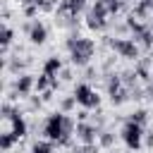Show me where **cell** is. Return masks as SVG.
<instances>
[{
	"instance_id": "cell-29",
	"label": "cell",
	"mask_w": 153,
	"mask_h": 153,
	"mask_svg": "<svg viewBox=\"0 0 153 153\" xmlns=\"http://www.w3.org/2000/svg\"><path fill=\"white\" fill-rule=\"evenodd\" d=\"M143 146L146 148H153V134H143Z\"/></svg>"
},
{
	"instance_id": "cell-12",
	"label": "cell",
	"mask_w": 153,
	"mask_h": 153,
	"mask_svg": "<svg viewBox=\"0 0 153 153\" xmlns=\"http://www.w3.org/2000/svg\"><path fill=\"white\" fill-rule=\"evenodd\" d=\"M105 88H108V96H112V93H117L120 88H124V84H122V74H120V72H110V74H105Z\"/></svg>"
},
{
	"instance_id": "cell-2",
	"label": "cell",
	"mask_w": 153,
	"mask_h": 153,
	"mask_svg": "<svg viewBox=\"0 0 153 153\" xmlns=\"http://www.w3.org/2000/svg\"><path fill=\"white\" fill-rule=\"evenodd\" d=\"M96 48H98V45H96L93 38L79 36L76 43H74V48L69 50V62H72L74 67H88L91 60H93V55H96Z\"/></svg>"
},
{
	"instance_id": "cell-20",
	"label": "cell",
	"mask_w": 153,
	"mask_h": 153,
	"mask_svg": "<svg viewBox=\"0 0 153 153\" xmlns=\"http://www.w3.org/2000/svg\"><path fill=\"white\" fill-rule=\"evenodd\" d=\"M127 120H131V122H136V124H141V127H146L148 124V110H143V108H139V110H134V112H129V117Z\"/></svg>"
},
{
	"instance_id": "cell-24",
	"label": "cell",
	"mask_w": 153,
	"mask_h": 153,
	"mask_svg": "<svg viewBox=\"0 0 153 153\" xmlns=\"http://www.w3.org/2000/svg\"><path fill=\"white\" fill-rule=\"evenodd\" d=\"M88 120H91L98 129H105V117H103V110H100V108H96V112H93Z\"/></svg>"
},
{
	"instance_id": "cell-32",
	"label": "cell",
	"mask_w": 153,
	"mask_h": 153,
	"mask_svg": "<svg viewBox=\"0 0 153 153\" xmlns=\"http://www.w3.org/2000/svg\"><path fill=\"white\" fill-rule=\"evenodd\" d=\"M148 2H153V0H148Z\"/></svg>"
},
{
	"instance_id": "cell-17",
	"label": "cell",
	"mask_w": 153,
	"mask_h": 153,
	"mask_svg": "<svg viewBox=\"0 0 153 153\" xmlns=\"http://www.w3.org/2000/svg\"><path fill=\"white\" fill-rule=\"evenodd\" d=\"M98 146L100 148H112L115 146V134L110 131V129H100V134H98Z\"/></svg>"
},
{
	"instance_id": "cell-7",
	"label": "cell",
	"mask_w": 153,
	"mask_h": 153,
	"mask_svg": "<svg viewBox=\"0 0 153 153\" xmlns=\"http://www.w3.org/2000/svg\"><path fill=\"white\" fill-rule=\"evenodd\" d=\"M98 134H100V129H98L91 120H86V122H76V131H74V136H76L79 143H98Z\"/></svg>"
},
{
	"instance_id": "cell-13",
	"label": "cell",
	"mask_w": 153,
	"mask_h": 153,
	"mask_svg": "<svg viewBox=\"0 0 153 153\" xmlns=\"http://www.w3.org/2000/svg\"><path fill=\"white\" fill-rule=\"evenodd\" d=\"M12 38H14V29L12 26H2V31H0V43H2V57L5 55H10V45H12Z\"/></svg>"
},
{
	"instance_id": "cell-22",
	"label": "cell",
	"mask_w": 153,
	"mask_h": 153,
	"mask_svg": "<svg viewBox=\"0 0 153 153\" xmlns=\"http://www.w3.org/2000/svg\"><path fill=\"white\" fill-rule=\"evenodd\" d=\"M76 105H79V103H76V98H74V93H72V96H65V98L60 100V112H67V115H69Z\"/></svg>"
},
{
	"instance_id": "cell-4",
	"label": "cell",
	"mask_w": 153,
	"mask_h": 153,
	"mask_svg": "<svg viewBox=\"0 0 153 153\" xmlns=\"http://www.w3.org/2000/svg\"><path fill=\"white\" fill-rule=\"evenodd\" d=\"M120 136H122V141H124V146H127L129 151L143 148V127H141V124H136V122H131V120H124V124H122V129H120Z\"/></svg>"
},
{
	"instance_id": "cell-30",
	"label": "cell",
	"mask_w": 153,
	"mask_h": 153,
	"mask_svg": "<svg viewBox=\"0 0 153 153\" xmlns=\"http://www.w3.org/2000/svg\"><path fill=\"white\" fill-rule=\"evenodd\" d=\"M93 76H96V69L88 65V67H86V79H93Z\"/></svg>"
},
{
	"instance_id": "cell-15",
	"label": "cell",
	"mask_w": 153,
	"mask_h": 153,
	"mask_svg": "<svg viewBox=\"0 0 153 153\" xmlns=\"http://www.w3.org/2000/svg\"><path fill=\"white\" fill-rule=\"evenodd\" d=\"M10 127H12V131L19 136V139H24L26 134H29V124H26V120H24V115H19V117H14L12 122H10Z\"/></svg>"
},
{
	"instance_id": "cell-5",
	"label": "cell",
	"mask_w": 153,
	"mask_h": 153,
	"mask_svg": "<svg viewBox=\"0 0 153 153\" xmlns=\"http://www.w3.org/2000/svg\"><path fill=\"white\" fill-rule=\"evenodd\" d=\"M72 93H74V98H76V103H79L81 108H86V110H96V108H100V96L93 91L91 84L79 81V84L74 86Z\"/></svg>"
},
{
	"instance_id": "cell-16",
	"label": "cell",
	"mask_w": 153,
	"mask_h": 153,
	"mask_svg": "<svg viewBox=\"0 0 153 153\" xmlns=\"http://www.w3.org/2000/svg\"><path fill=\"white\" fill-rule=\"evenodd\" d=\"M19 115H22L19 105H14V103H10V100L2 103V120H5V122H12V120L19 117Z\"/></svg>"
},
{
	"instance_id": "cell-28",
	"label": "cell",
	"mask_w": 153,
	"mask_h": 153,
	"mask_svg": "<svg viewBox=\"0 0 153 153\" xmlns=\"http://www.w3.org/2000/svg\"><path fill=\"white\" fill-rule=\"evenodd\" d=\"M57 76H60V81H72V69H65V67H62V72H60Z\"/></svg>"
},
{
	"instance_id": "cell-8",
	"label": "cell",
	"mask_w": 153,
	"mask_h": 153,
	"mask_svg": "<svg viewBox=\"0 0 153 153\" xmlns=\"http://www.w3.org/2000/svg\"><path fill=\"white\" fill-rule=\"evenodd\" d=\"M29 43L31 45H43L48 41V26L41 19H31V29H29Z\"/></svg>"
},
{
	"instance_id": "cell-14",
	"label": "cell",
	"mask_w": 153,
	"mask_h": 153,
	"mask_svg": "<svg viewBox=\"0 0 153 153\" xmlns=\"http://www.w3.org/2000/svg\"><path fill=\"white\" fill-rule=\"evenodd\" d=\"M57 143L50 141V139H43V141H33L31 143V153H55Z\"/></svg>"
},
{
	"instance_id": "cell-27",
	"label": "cell",
	"mask_w": 153,
	"mask_h": 153,
	"mask_svg": "<svg viewBox=\"0 0 153 153\" xmlns=\"http://www.w3.org/2000/svg\"><path fill=\"white\" fill-rule=\"evenodd\" d=\"M53 96H55V88H45V91L41 93V98H43V103H50V100H53Z\"/></svg>"
},
{
	"instance_id": "cell-25",
	"label": "cell",
	"mask_w": 153,
	"mask_h": 153,
	"mask_svg": "<svg viewBox=\"0 0 153 153\" xmlns=\"http://www.w3.org/2000/svg\"><path fill=\"white\" fill-rule=\"evenodd\" d=\"M22 10H24V17H26V19H36L38 12H41L38 5H26V7H22Z\"/></svg>"
},
{
	"instance_id": "cell-10",
	"label": "cell",
	"mask_w": 153,
	"mask_h": 153,
	"mask_svg": "<svg viewBox=\"0 0 153 153\" xmlns=\"http://www.w3.org/2000/svg\"><path fill=\"white\" fill-rule=\"evenodd\" d=\"M41 72H43V74H48V76H57V74L62 72V60H60L57 55H50V57H45V62H43Z\"/></svg>"
},
{
	"instance_id": "cell-21",
	"label": "cell",
	"mask_w": 153,
	"mask_h": 153,
	"mask_svg": "<svg viewBox=\"0 0 153 153\" xmlns=\"http://www.w3.org/2000/svg\"><path fill=\"white\" fill-rule=\"evenodd\" d=\"M127 100H131V98H129V88H120L117 93L110 96V103H112L115 108H117V105H124Z\"/></svg>"
},
{
	"instance_id": "cell-1",
	"label": "cell",
	"mask_w": 153,
	"mask_h": 153,
	"mask_svg": "<svg viewBox=\"0 0 153 153\" xmlns=\"http://www.w3.org/2000/svg\"><path fill=\"white\" fill-rule=\"evenodd\" d=\"M74 131H76V122L67 112L57 110V112H50L43 120V136L55 141L57 148H69L72 139H74Z\"/></svg>"
},
{
	"instance_id": "cell-11",
	"label": "cell",
	"mask_w": 153,
	"mask_h": 153,
	"mask_svg": "<svg viewBox=\"0 0 153 153\" xmlns=\"http://www.w3.org/2000/svg\"><path fill=\"white\" fill-rule=\"evenodd\" d=\"M86 26H88L91 31H105V29H108V17L93 14V12L88 10V14H86Z\"/></svg>"
},
{
	"instance_id": "cell-3",
	"label": "cell",
	"mask_w": 153,
	"mask_h": 153,
	"mask_svg": "<svg viewBox=\"0 0 153 153\" xmlns=\"http://www.w3.org/2000/svg\"><path fill=\"white\" fill-rule=\"evenodd\" d=\"M110 48H112L115 55L122 57V60H131V62H136V60L141 57V45H139L131 36H115L112 43H110Z\"/></svg>"
},
{
	"instance_id": "cell-6",
	"label": "cell",
	"mask_w": 153,
	"mask_h": 153,
	"mask_svg": "<svg viewBox=\"0 0 153 153\" xmlns=\"http://www.w3.org/2000/svg\"><path fill=\"white\" fill-rule=\"evenodd\" d=\"M12 91L17 93V98H29L36 91V76L33 74H26V72L17 74V79L12 84Z\"/></svg>"
},
{
	"instance_id": "cell-26",
	"label": "cell",
	"mask_w": 153,
	"mask_h": 153,
	"mask_svg": "<svg viewBox=\"0 0 153 153\" xmlns=\"http://www.w3.org/2000/svg\"><path fill=\"white\" fill-rule=\"evenodd\" d=\"M41 105H43V98H41V96H33V93H31V96H29V110H38Z\"/></svg>"
},
{
	"instance_id": "cell-19",
	"label": "cell",
	"mask_w": 153,
	"mask_h": 153,
	"mask_svg": "<svg viewBox=\"0 0 153 153\" xmlns=\"http://www.w3.org/2000/svg\"><path fill=\"white\" fill-rule=\"evenodd\" d=\"M139 76H136V72L134 69H127V72H122V84H124V88H134V86H139Z\"/></svg>"
},
{
	"instance_id": "cell-31",
	"label": "cell",
	"mask_w": 153,
	"mask_h": 153,
	"mask_svg": "<svg viewBox=\"0 0 153 153\" xmlns=\"http://www.w3.org/2000/svg\"><path fill=\"white\" fill-rule=\"evenodd\" d=\"M146 96H148V98H153V81H148V84H146Z\"/></svg>"
},
{
	"instance_id": "cell-23",
	"label": "cell",
	"mask_w": 153,
	"mask_h": 153,
	"mask_svg": "<svg viewBox=\"0 0 153 153\" xmlns=\"http://www.w3.org/2000/svg\"><path fill=\"white\" fill-rule=\"evenodd\" d=\"M45 88H50V76L41 72V76H36V93H43Z\"/></svg>"
},
{
	"instance_id": "cell-9",
	"label": "cell",
	"mask_w": 153,
	"mask_h": 153,
	"mask_svg": "<svg viewBox=\"0 0 153 153\" xmlns=\"http://www.w3.org/2000/svg\"><path fill=\"white\" fill-rule=\"evenodd\" d=\"M151 65H153V55L139 57V60L134 62V72H136V76H139L143 84H148V81H151V76H153V72H151Z\"/></svg>"
},
{
	"instance_id": "cell-18",
	"label": "cell",
	"mask_w": 153,
	"mask_h": 153,
	"mask_svg": "<svg viewBox=\"0 0 153 153\" xmlns=\"http://www.w3.org/2000/svg\"><path fill=\"white\" fill-rule=\"evenodd\" d=\"M14 143H19V136H17V134H14L12 129H10V131H5V134L0 136V148H2L5 153H7V151H10L12 146H14Z\"/></svg>"
}]
</instances>
